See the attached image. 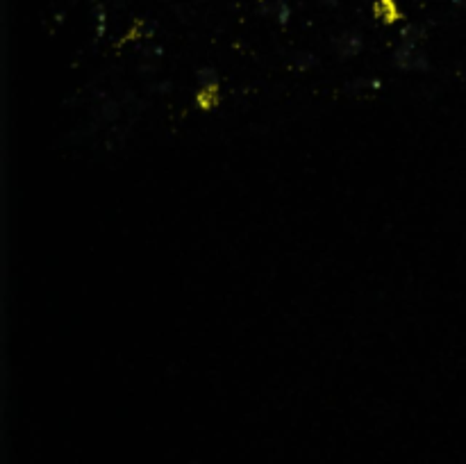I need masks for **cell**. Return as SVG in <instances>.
Listing matches in <instances>:
<instances>
[{"instance_id":"obj_1","label":"cell","mask_w":466,"mask_h":464,"mask_svg":"<svg viewBox=\"0 0 466 464\" xmlns=\"http://www.w3.org/2000/svg\"><path fill=\"white\" fill-rule=\"evenodd\" d=\"M373 14H375V19L384 23V26H394V23L403 19V12H400V7L396 5V0H375Z\"/></svg>"},{"instance_id":"obj_4","label":"cell","mask_w":466,"mask_h":464,"mask_svg":"<svg viewBox=\"0 0 466 464\" xmlns=\"http://www.w3.org/2000/svg\"><path fill=\"white\" fill-rule=\"evenodd\" d=\"M423 37V30L419 26H407L403 30V35H400V39H403V44H410V46H416L419 44V39Z\"/></svg>"},{"instance_id":"obj_3","label":"cell","mask_w":466,"mask_h":464,"mask_svg":"<svg viewBox=\"0 0 466 464\" xmlns=\"http://www.w3.org/2000/svg\"><path fill=\"white\" fill-rule=\"evenodd\" d=\"M218 85H209V87H200L198 96H196V103H198V108L202 110H212L218 105Z\"/></svg>"},{"instance_id":"obj_7","label":"cell","mask_w":466,"mask_h":464,"mask_svg":"<svg viewBox=\"0 0 466 464\" xmlns=\"http://www.w3.org/2000/svg\"><path fill=\"white\" fill-rule=\"evenodd\" d=\"M455 3L460 5V7H466V0H455Z\"/></svg>"},{"instance_id":"obj_6","label":"cell","mask_w":466,"mask_h":464,"mask_svg":"<svg viewBox=\"0 0 466 464\" xmlns=\"http://www.w3.org/2000/svg\"><path fill=\"white\" fill-rule=\"evenodd\" d=\"M325 5H330V7H337L339 5V0H323Z\"/></svg>"},{"instance_id":"obj_5","label":"cell","mask_w":466,"mask_h":464,"mask_svg":"<svg viewBox=\"0 0 466 464\" xmlns=\"http://www.w3.org/2000/svg\"><path fill=\"white\" fill-rule=\"evenodd\" d=\"M273 14H275L277 23H280V26H284V23L289 21L291 10H289V5L284 3V0H277V3H273Z\"/></svg>"},{"instance_id":"obj_2","label":"cell","mask_w":466,"mask_h":464,"mask_svg":"<svg viewBox=\"0 0 466 464\" xmlns=\"http://www.w3.org/2000/svg\"><path fill=\"white\" fill-rule=\"evenodd\" d=\"M337 53L343 55V57H350V55H357L359 51L364 48V42L362 37L357 35V32H343V35L337 39Z\"/></svg>"}]
</instances>
